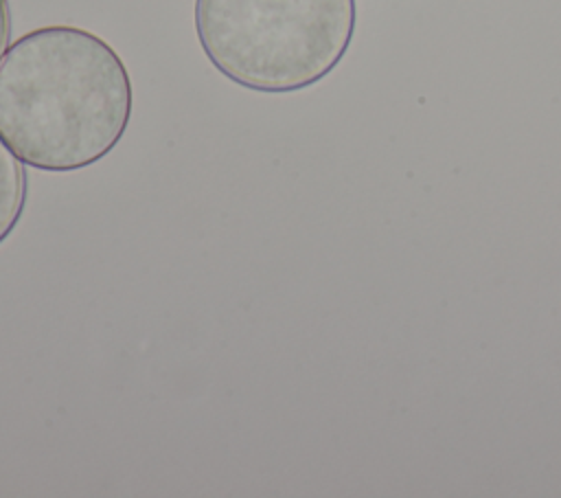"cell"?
Segmentation results:
<instances>
[{
	"instance_id": "3957f363",
	"label": "cell",
	"mask_w": 561,
	"mask_h": 498,
	"mask_svg": "<svg viewBox=\"0 0 561 498\" xmlns=\"http://www.w3.org/2000/svg\"><path fill=\"white\" fill-rule=\"evenodd\" d=\"M26 204V173L22 160L0 138V244L11 237Z\"/></svg>"
},
{
	"instance_id": "7a4b0ae2",
	"label": "cell",
	"mask_w": 561,
	"mask_h": 498,
	"mask_svg": "<svg viewBox=\"0 0 561 498\" xmlns=\"http://www.w3.org/2000/svg\"><path fill=\"white\" fill-rule=\"evenodd\" d=\"M206 59L232 83L287 94L329 77L348 53L355 0H195Z\"/></svg>"
},
{
	"instance_id": "6da1fadb",
	"label": "cell",
	"mask_w": 561,
	"mask_h": 498,
	"mask_svg": "<svg viewBox=\"0 0 561 498\" xmlns=\"http://www.w3.org/2000/svg\"><path fill=\"white\" fill-rule=\"evenodd\" d=\"M131 107L121 55L81 26L33 29L0 61V138L26 167H92L123 140Z\"/></svg>"
},
{
	"instance_id": "277c9868",
	"label": "cell",
	"mask_w": 561,
	"mask_h": 498,
	"mask_svg": "<svg viewBox=\"0 0 561 498\" xmlns=\"http://www.w3.org/2000/svg\"><path fill=\"white\" fill-rule=\"evenodd\" d=\"M9 37H11V7H9V0H0V61L7 53Z\"/></svg>"
}]
</instances>
